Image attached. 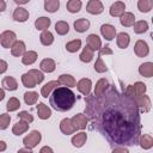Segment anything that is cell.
<instances>
[{"label": "cell", "mask_w": 153, "mask_h": 153, "mask_svg": "<svg viewBox=\"0 0 153 153\" xmlns=\"http://www.w3.org/2000/svg\"><path fill=\"white\" fill-rule=\"evenodd\" d=\"M86 140H87V134L85 131H80V133H76V134L73 135L71 142H72V145L74 147L80 148L86 143Z\"/></svg>", "instance_id": "cell-17"}, {"label": "cell", "mask_w": 153, "mask_h": 153, "mask_svg": "<svg viewBox=\"0 0 153 153\" xmlns=\"http://www.w3.org/2000/svg\"><path fill=\"white\" fill-rule=\"evenodd\" d=\"M39 41H41V43H42L43 45H45V47L51 45L53 42H54V35H53L49 30H44V31L41 33V36H39Z\"/></svg>", "instance_id": "cell-33"}, {"label": "cell", "mask_w": 153, "mask_h": 153, "mask_svg": "<svg viewBox=\"0 0 153 153\" xmlns=\"http://www.w3.org/2000/svg\"><path fill=\"white\" fill-rule=\"evenodd\" d=\"M81 6H82V2L80 0H69L67 1L66 8L71 13H78L81 10Z\"/></svg>", "instance_id": "cell-34"}, {"label": "cell", "mask_w": 153, "mask_h": 153, "mask_svg": "<svg viewBox=\"0 0 153 153\" xmlns=\"http://www.w3.org/2000/svg\"><path fill=\"white\" fill-rule=\"evenodd\" d=\"M81 48V39H73L66 44V49L69 53H76Z\"/></svg>", "instance_id": "cell-42"}, {"label": "cell", "mask_w": 153, "mask_h": 153, "mask_svg": "<svg viewBox=\"0 0 153 153\" xmlns=\"http://www.w3.org/2000/svg\"><path fill=\"white\" fill-rule=\"evenodd\" d=\"M126 12V4L123 1H116L110 6L109 13L111 17H121Z\"/></svg>", "instance_id": "cell-12"}, {"label": "cell", "mask_w": 153, "mask_h": 153, "mask_svg": "<svg viewBox=\"0 0 153 153\" xmlns=\"http://www.w3.org/2000/svg\"><path fill=\"white\" fill-rule=\"evenodd\" d=\"M60 130L65 135H71V134H74L76 131V129L73 127V124L71 122V118H63L60 122Z\"/></svg>", "instance_id": "cell-13"}, {"label": "cell", "mask_w": 153, "mask_h": 153, "mask_svg": "<svg viewBox=\"0 0 153 153\" xmlns=\"http://www.w3.org/2000/svg\"><path fill=\"white\" fill-rule=\"evenodd\" d=\"M25 51H26V45L23 41H16L11 47V54L13 56H17V57L23 56Z\"/></svg>", "instance_id": "cell-16"}, {"label": "cell", "mask_w": 153, "mask_h": 153, "mask_svg": "<svg viewBox=\"0 0 153 153\" xmlns=\"http://www.w3.org/2000/svg\"><path fill=\"white\" fill-rule=\"evenodd\" d=\"M109 81L105 79V78H102V79H99L97 82H96V86H94V92H93V94L94 96H99V94H102V93H104L106 90H108V87H109Z\"/></svg>", "instance_id": "cell-29"}, {"label": "cell", "mask_w": 153, "mask_h": 153, "mask_svg": "<svg viewBox=\"0 0 153 153\" xmlns=\"http://www.w3.org/2000/svg\"><path fill=\"white\" fill-rule=\"evenodd\" d=\"M85 104V116L111 145L126 147L139 143L140 110L134 100L120 92L114 84L99 96H86Z\"/></svg>", "instance_id": "cell-1"}, {"label": "cell", "mask_w": 153, "mask_h": 153, "mask_svg": "<svg viewBox=\"0 0 153 153\" xmlns=\"http://www.w3.org/2000/svg\"><path fill=\"white\" fill-rule=\"evenodd\" d=\"M41 139H42V134L38 130H32L23 139V143L26 148L32 149L41 142Z\"/></svg>", "instance_id": "cell-4"}, {"label": "cell", "mask_w": 153, "mask_h": 153, "mask_svg": "<svg viewBox=\"0 0 153 153\" xmlns=\"http://www.w3.org/2000/svg\"><path fill=\"white\" fill-rule=\"evenodd\" d=\"M120 18H121V19H120L121 25H122V26H126V27H130V26H133L134 23H135V16H134V13H131V12H124Z\"/></svg>", "instance_id": "cell-23"}, {"label": "cell", "mask_w": 153, "mask_h": 153, "mask_svg": "<svg viewBox=\"0 0 153 153\" xmlns=\"http://www.w3.org/2000/svg\"><path fill=\"white\" fill-rule=\"evenodd\" d=\"M29 126H30L29 123H26V122L19 120L16 124H13V127H12V133H13L14 135L19 136V135H22V134H24L25 131L29 130Z\"/></svg>", "instance_id": "cell-24"}, {"label": "cell", "mask_w": 153, "mask_h": 153, "mask_svg": "<svg viewBox=\"0 0 153 153\" xmlns=\"http://www.w3.org/2000/svg\"><path fill=\"white\" fill-rule=\"evenodd\" d=\"M36 60H37V53L35 50H27L22 56V63L25 66H30V65L35 63Z\"/></svg>", "instance_id": "cell-26"}, {"label": "cell", "mask_w": 153, "mask_h": 153, "mask_svg": "<svg viewBox=\"0 0 153 153\" xmlns=\"http://www.w3.org/2000/svg\"><path fill=\"white\" fill-rule=\"evenodd\" d=\"M49 102L56 111H68L75 103V93L68 87H56L49 96Z\"/></svg>", "instance_id": "cell-2"}, {"label": "cell", "mask_w": 153, "mask_h": 153, "mask_svg": "<svg viewBox=\"0 0 153 153\" xmlns=\"http://www.w3.org/2000/svg\"><path fill=\"white\" fill-rule=\"evenodd\" d=\"M153 7V1L152 0H139L137 1V8L140 12L147 13L152 10Z\"/></svg>", "instance_id": "cell-39"}, {"label": "cell", "mask_w": 153, "mask_h": 153, "mask_svg": "<svg viewBox=\"0 0 153 153\" xmlns=\"http://www.w3.org/2000/svg\"><path fill=\"white\" fill-rule=\"evenodd\" d=\"M7 148V145L5 141H0V152H4Z\"/></svg>", "instance_id": "cell-52"}, {"label": "cell", "mask_w": 153, "mask_h": 153, "mask_svg": "<svg viewBox=\"0 0 153 153\" xmlns=\"http://www.w3.org/2000/svg\"><path fill=\"white\" fill-rule=\"evenodd\" d=\"M6 10V2L4 0H0V12H4Z\"/></svg>", "instance_id": "cell-53"}, {"label": "cell", "mask_w": 153, "mask_h": 153, "mask_svg": "<svg viewBox=\"0 0 153 153\" xmlns=\"http://www.w3.org/2000/svg\"><path fill=\"white\" fill-rule=\"evenodd\" d=\"M60 86V82L57 81V80H53V81H49V82H47L44 86H42V88H41V94H42V97H44V98H48L49 96H50V93L56 88V87H59Z\"/></svg>", "instance_id": "cell-18"}, {"label": "cell", "mask_w": 153, "mask_h": 153, "mask_svg": "<svg viewBox=\"0 0 153 153\" xmlns=\"http://www.w3.org/2000/svg\"><path fill=\"white\" fill-rule=\"evenodd\" d=\"M139 73L145 78L153 76V63L152 62H143L139 67Z\"/></svg>", "instance_id": "cell-28"}, {"label": "cell", "mask_w": 153, "mask_h": 153, "mask_svg": "<svg viewBox=\"0 0 153 153\" xmlns=\"http://www.w3.org/2000/svg\"><path fill=\"white\" fill-rule=\"evenodd\" d=\"M57 81L60 82V85L67 86L68 88L69 87H75V85H76V81H75L74 76L71 75V74H61L59 76V80Z\"/></svg>", "instance_id": "cell-27"}, {"label": "cell", "mask_w": 153, "mask_h": 153, "mask_svg": "<svg viewBox=\"0 0 153 153\" xmlns=\"http://www.w3.org/2000/svg\"><path fill=\"white\" fill-rule=\"evenodd\" d=\"M93 56H94V51H93L92 49H90V48L86 45V47L82 49L81 54L79 55V59H80V61L87 63V62H91V61H92Z\"/></svg>", "instance_id": "cell-36"}, {"label": "cell", "mask_w": 153, "mask_h": 153, "mask_svg": "<svg viewBox=\"0 0 153 153\" xmlns=\"http://www.w3.org/2000/svg\"><path fill=\"white\" fill-rule=\"evenodd\" d=\"M39 153H54L53 152V148L49 147V146H43L41 149H39Z\"/></svg>", "instance_id": "cell-50"}, {"label": "cell", "mask_w": 153, "mask_h": 153, "mask_svg": "<svg viewBox=\"0 0 153 153\" xmlns=\"http://www.w3.org/2000/svg\"><path fill=\"white\" fill-rule=\"evenodd\" d=\"M36 109H37V115H38V117L41 120H48V118H50V116H51V109L48 105H45L44 103H38Z\"/></svg>", "instance_id": "cell-19"}, {"label": "cell", "mask_w": 153, "mask_h": 153, "mask_svg": "<svg viewBox=\"0 0 153 153\" xmlns=\"http://www.w3.org/2000/svg\"><path fill=\"white\" fill-rule=\"evenodd\" d=\"M38 99V93L35 91H29L24 93V102L26 105H33L37 103Z\"/></svg>", "instance_id": "cell-37"}, {"label": "cell", "mask_w": 153, "mask_h": 153, "mask_svg": "<svg viewBox=\"0 0 153 153\" xmlns=\"http://www.w3.org/2000/svg\"><path fill=\"white\" fill-rule=\"evenodd\" d=\"M133 27H134V32L140 35V33H143L148 30V23L146 20H137L134 23Z\"/></svg>", "instance_id": "cell-40"}, {"label": "cell", "mask_w": 153, "mask_h": 153, "mask_svg": "<svg viewBox=\"0 0 153 153\" xmlns=\"http://www.w3.org/2000/svg\"><path fill=\"white\" fill-rule=\"evenodd\" d=\"M87 47L90 49H92L93 51L99 50L102 48V41L99 38V36H97L96 33H91L87 36Z\"/></svg>", "instance_id": "cell-15"}, {"label": "cell", "mask_w": 153, "mask_h": 153, "mask_svg": "<svg viewBox=\"0 0 153 153\" xmlns=\"http://www.w3.org/2000/svg\"><path fill=\"white\" fill-rule=\"evenodd\" d=\"M19 108H20V102H19L18 98L12 97V98L8 99V102H7V104H6V109H7V111H10V112H12V111H17Z\"/></svg>", "instance_id": "cell-41"}, {"label": "cell", "mask_w": 153, "mask_h": 153, "mask_svg": "<svg viewBox=\"0 0 153 153\" xmlns=\"http://www.w3.org/2000/svg\"><path fill=\"white\" fill-rule=\"evenodd\" d=\"M71 122H72V124H73V127L76 129V130H79V129H85L86 127H87V123H88V120H87V117L84 115V114H76V115H74L72 118H71Z\"/></svg>", "instance_id": "cell-7"}, {"label": "cell", "mask_w": 153, "mask_h": 153, "mask_svg": "<svg viewBox=\"0 0 153 153\" xmlns=\"http://www.w3.org/2000/svg\"><path fill=\"white\" fill-rule=\"evenodd\" d=\"M60 7V1L59 0H45L44 1V10L47 12L54 13L59 10Z\"/></svg>", "instance_id": "cell-38"}, {"label": "cell", "mask_w": 153, "mask_h": 153, "mask_svg": "<svg viewBox=\"0 0 153 153\" xmlns=\"http://www.w3.org/2000/svg\"><path fill=\"white\" fill-rule=\"evenodd\" d=\"M7 67H8L7 62H6L5 60L0 59V74H4V73L7 71Z\"/></svg>", "instance_id": "cell-49"}, {"label": "cell", "mask_w": 153, "mask_h": 153, "mask_svg": "<svg viewBox=\"0 0 153 153\" xmlns=\"http://www.w3.org/2000/svg\"><path fill=\"white\" fill-rule=\"evenodd\" d=\"M146 90H147L146 84H143V82H141V81H136V82L133 84V85H128L123 92H124L128 97H130V98L133 99V98H135V97H139V96L145 94V93H146Z\"/></svg>", "instance_id": "cell-3"}, {"label": "cell", "mask_w": 153, "mask_h": 153, "mask_svg": "<svg viewBox=\"0 0 153 153\" xmlns=\"http://www.w3.org/2000/svg\"><path fill=\"white\" fill-rule=\"evenodd\" d=\"M100 33L106 41H112L116 36V29L111 24H103L100 26Z\"/></svg>", "instance_id": "cell-11"}, {"label": "cell", "mask_w": 153, "mask_h": 153, "mask_svg": "<svg viewBox=\"0 0 153 153\" xmlns=\"http://www.w3.org/2000/svg\"><path fill=\"white\" fill-rule=\"evenodd\" d=\"M17 153H33V152H32L30 148H26V147H25V148H20V149H18Z\"/></svg>", "instance_id": "cell-51"}, {"label": "cell", "mask_w": 153, "mask_h": 153, "mask_svg": "<svg viewBox=\"0 0 153 153\" xmlns=\"http://www.w3.org/2000/svg\"><path fill=\"white\" fill-rule=\"evenodd\" d=\"M55 31L57 32V35L60 36H65L68 33L69 31V25L67 22L65 20H59L56 24H55Z\"/></svg>", "instance_id": "cell-35"}, {"label": "cell", "mask_w": 153, "mask_h": 153, "mask_svg": "<svg viewBox=\"0 0 153 153\" xmlns=\"http://www.w3.org/2000/svg\"><path fill=\"white\" fill-rule=\"evenodd\" d=\"M22 82H23L24 87H26V88H32V87H35L37 85L33 75L30 72H26V73H24L22 75Z\"/></svg>", "instance_id": "cell-31"}, {"label": "cell", "mask_w": 153, "mask_h": 153, "mask_svg": "<svg viewBox=\"0 0 153 153\" xmlns=\"http://www.w3.org/2000/svg\"><path fill=\"white\" fill-rule=\"evenodd\" d=\"M4 98H5V91H4V88L0 87V102H1Z\"/></svg>", "instance_id": "cell-54"}, {"label": "cell", "mask_w": 153, "mask_h": 153, "mask_svg": "<svg viewBox=\"0 0 153 153\" xmlns=\"http://www.w3.org/2000/svg\"><path fill=\"white\" fill-rule=\"evenodd\" d=\"M94 71L97 72V73H104V72H106L108 71V67H106V65L104 63V61H103V59H102V56H99L98 55V57H97V60H96V62H94Z\"/></svg>", "instance_id": "cell-43"}, {"label": "cell", "mask_w": 153, "mask_h": 153, "mask_svg": "<svg viewBox=\"0 0 153 153\" xmlns=\"http://www.w3.org/2000/svg\"><path fill=\"white\" fill-rule=\"evenodd\" d=\"M1 85H2V88L4 90H7V91H16L18 88V82L17 80L13 78V76H5L1 81Z\"/></svg>", "instance_id": "cell-21"}, {"label": "cell", "mask_w": 153, "mask_h": 153, "mask_svg": "<svg viewBox=\"0 0 153 153\" xmlns=\"http://www.w3.org/2000/svg\"><path fill=\"white\" fill-rule=\"evenodd\" d=\"M74 30L76 32H86L88 29H90V20L88 19H85V18H80V19H76L74 22Z\"/></svg>", "instance_id": "cell-22"}, {"label": "cell", "mask_w": 153, "mask_h": 153, "mask_svg": "<svg viewBox=\"0 0 153 153\" xmlns=\"http://www.w3.org/2000/svg\"><path fill=\"white\" fill-rule=\"evenodd\" d=\"M112 54H114V51L110 49L109 45H104V47H102L99 49V56H103V55H112Z\"/></svg>", "instance_id": "cell-47"}, {"label": "cell", "mask_w": 153, "mask_h": 153, "mask_svg": "<svg viewBox=\"0 0 153 153\" xmlns=\"http://www.w3.org/2000/svg\"><path fill=\"white\" fill-rule=\"evenodd\" d=\"M50 24H51V20L48 17H39L35 20V27L37 30H42V31L47 30L50 26Z\"/></svg>", "instance_id": "cell-32"}, {"label": "cell", "mask_w": 153, "mask_h": 153, "mask_svg": "<svg viewBox=\"0 0 153 153\" xmlns=\"http://www.w3.org/2000/svg\"><path fill=\"white\" fill-rule=\"evenodd\" d=\"M86 11L90 14H100L104 11V6L99 0H90L86 5Z\"/></svg>", "instance_id": "cell-10"}, {"label": "cell", "mask_w": 153, "mask_h": 153, "mask_svg": "<svg viewBox=\"0 0 153 153\" xmlns=\"http://www.w3.org/2000/svg\"><path fill=\"white\" fill-rule=\"evenodd\" d=\"M16 41H17V35L11 30H6L2 33H0V43L4 48H11Z\"/></svg>", "instance_id": "cell-5"}, {"label": "cell", "mask_w": 153, "mask_h": 153, "mask_svg": "<svg viewBox=\"0 0 153 153\" xmlns=\"http://www.w3.org/2000/svg\"><path fill=\"white\" fill-rule=\"evenodd\" d=\"M134 103L136 104V106L139 108L140 111L142 112H148L151 110V98L146 94H142V96H139V97H135L133 98Z\"/></svg>", "instance_id": "cell-6"}, {"label": "cell", "mask_w": 153, "mask_h": 153, "mask_svg": "<svg viewBox=\"0 0 153 153\" xmlns=\"http://www.w3.org/2000/svg\"><path fill=\"white\" fill-rule=\"evenodd\" d=\"M29 11L24 7H17L13 12V19L16 22H19V23H24L29 19Z\"/></svg>", "instance_id": "cell-14"}, {"label": "cell", "mask_w": 153, "mask_h": 153, "mask_svg": "<svg viewBox=\"0 0 153 153\" xmlns=\"http://www.w3.org/2000/svg\"><path fill=\"white\" fill-rule=\"evenodd\" d=\"M111 153H129V151H128V148L124 147V146H117V147H115V148L112 149Z\"/></svg>", "instance_id": "cell-48"}, {"label": "cell", "mask_w": 153, "mask_h": 153, "mask_svg": "<svg viewBox=\"0 0 153 153\" xmlns=\"http://www.w3.org/2000/svg\"><path fill=\"white\" fill-rule=\"evenodd\" d=\"M29 72L33 75V78H35V80H36L37 84H41L44 80V74L41 71H38V69H30Z\"/></svg>", "instance_id": "cell-46"}, {"label": "cell", "mask_w": 153, "mask_h": 153, "mask_svg": "<svg viewBox=\"0 0 153 153\" xmlns=\"http://www.w3.org/2000/svg\"><path fill=\"white\" fill-rule=\"evenodd\" d=\"M18 117H19V120H22V121H24V122H26L29 124L33 122V116L27 111H20L18 114Z\"/></svg>", "instance_id": "cell-45"}, {"label": "cell", "mask_w": 153, "mask_h": 153, "mask_svg": "<svg viewBox=\"0 0 153 153\" xmlns=\"http://www.w3.org/2000/svg\"><path fill=\"white\" fill-rule=\"evenodd\" d=\"M11 122V116L8 114H1L0 115V130L6 129L10 126Z\"/></svg>", "instance_id": "cell-44"}, {"label": "cell", "mask_w": 153, "mask_h": 153, "mask_svg": "<svg viewBox=\"0 0 153 153\" xmlns=\"http://www.w3.org/2000/svg\"><path fill=\"white\" fill-rule=\"evenodd\" d=\"M39 68L42 72H45V73H53L56 68V63L53 59H43L39 63Z\"/></svg>", "instance_id": "cell-20"}, {"label": "cell", "mask_w": 153, "mask_h": 153, "mask_svg": "<svg viewBox=\"0 0 153 153\" xmlns=\"http://www.w3.org/2000/svg\"><path fill=\"white\" fill-rule=\"evenodd\" d=\"M14 2H16V4H18V5H24V4H27L29 1H27V0H25V1H19V0H14Z\"/></svg>", "instance_id": "cell-55"}, {"label": "cell", "mask_w": 153, "mask_h": 153, "mask_svg": "<svg viewBox=\"0 0 153 153\" xmlns=\"http://www.w3.org/2000/svg\"><path fill=\"white\" fill-rule=\"evenodd\" d=\"M134 53L139 56V57H145L148 55L149 53V47L147 44L146 41L143 39H137L135 45H134Z\"/></svg>", "instance_id": "cell-8"}, {"label": "cell", "mask_w": 153, "mask_h": 153, "mask_svg": "<svg viewBox=\"0 0 153 153\" xmlns=\"http://www.w3.org/2000/svg\"><path fill=\"white\" fill-rule=\"evenodd\" d=\"M139 145L142 149H149L153 147V137L151 134H143L139 139Z\"/></svg>", "instance_id": "cell-30"}, {"label": "cell", "mask_w": 153, "mask_h": 153, "mask_svg": "<svg viewBox=\"0 0 153 153\" xmlns=\"http://www.w3.org/2000/svg\"><path fill=\"white\" fill-rule=\"evenodd\" d=\"M75 87L78 88V91H79L81 94H84V96L86 97V96H88L90 92H91L92 81H91L90 79H87V78H82V79H80V80L76 82Z\"/></svg>", "instance_id": "cell-9"}, {"label": "cell", "mask_w": 153, "mask_h": 153, "mask_svg": "<svg viewBox=\"0 0 153 153\" xmlns=\"http://www.w3.org/2000/svg\"><path fill=\"white\" fill-rule=\"evenodd\" d=\"M116 43H117V47L121 48V49H126L129 43H130V37L127 32H120L117 36H116Z\"/></svg>", "instance_id": "cell-25"}]
</instances>
